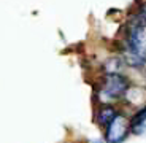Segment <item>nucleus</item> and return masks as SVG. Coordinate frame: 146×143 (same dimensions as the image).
<instances>
[{
	"label": "nucleus",
	"instance_id": "1",
	"mask_svg": "<svg viewBox=\"0 0 146 143\" xmlns=\"http://www.w3.org/2000/svg\"><path fill=\"white\" fill-rule=\"evenodd\" d=\"M125 61L132 67H141L146 64V19L140 16H135L129 22Z\"/></svg>",
	"mask_w": 146,
	"mask_h": 143
},
{
	"label": "nucleus",
	"instance_id": "2",
	"mask_svg": "<svg viewBox=\"0 0 146 143\" xmlns=\"http://www.w3.org/2000/svg\"><path fill=\"white\" fill-rule=\"evenodd\" d=\"M129 91V80L121 73H108L103 81L100 95L102 99H106L105 102H111L113 99H119Z\"/></svg>",
	"mask_w": 146,
	"mask_h": 143
},
{
	"label": "nucleus",
	"instance_id": "3",
	"mask_svg": "<svg viewBox=\"0 0 146 143\" xmlns=\"http://www.w3.org/2000/svg\"><path fill=\"white\" fill-rule=\"evenodd\" d=\"M130 130V122L122 114H117L113 121L106 126V142L108 143H122Z\"/></svg>",
	"mask_w": 146,
	"mask_h": 143
},
{
	"label": "nucleus",
	"instance_id": "4",
	"mask_svg": "<svg viewBox=\"0 0 146 143\" xmlns=\"http://www.w3.org/2000/svg\"><path fill=\"white\" fill-rule=\"evenodd\" d=\"M130 132L135 135L146 134V106H143L140 111H137L130 119Z\"/></svg>",
	"mask_w": 146,
	"mask_h": 143
},
{
	"label": "nucleus",
	"instance_id": "5",
	"mask_svg": "<svg viewBox=\"0 0 146 143\" xmlns=\"http://www.w3.org/2000/svg\"><path fill=\"white\" fill-rule=\"evenodd\" d=\"M116 116H117L116 110H114L113 106H110V105L102 106V108L99 110V113H97V119H99V122L102 126H108Z\"/></svg>",
	"mask_w": 146,
	"mask_h": 143
},
{
	"label": "nucleus",
	"instance_id": "6",
	"mask_svg": "<svg viewBox=\"0 0 146 143\" xmlns=\"http://www.w3.org/2000/svg\"><path fill=\"white\" fill-rule=\"evenodd\" d=\"M121 67V61L119 59H110L108 62L105 64V69H106V73H116Z\"/></svg>",
	"mask_w": 146,
	"mask_h": 143
},
{
	"label": "nucleus",
	"instance_id": "7",
	"mask_svg": "<svg viewBox=\"0 0 146 143\" xmlns=\"http://www.w3.org/2000/svg\"><path fill=\"white\" fill-rule=\"evenodd\" d=\"M138 16H140V18H143V19H146V5H143V7L140 8V13H138Z\"/></svg>",
	"mask_w": 146,
	"mask_h": 143
}]
</instances>
